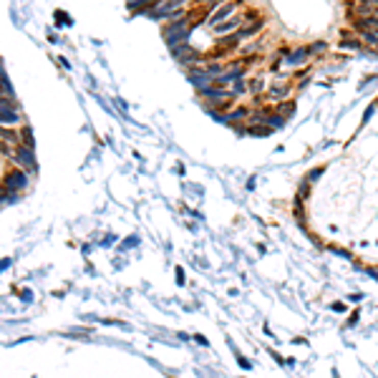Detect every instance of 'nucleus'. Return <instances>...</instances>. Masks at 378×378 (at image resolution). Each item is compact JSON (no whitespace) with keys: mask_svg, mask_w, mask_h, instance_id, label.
<instances>
[{"mask_svg":"<svg viewBox=\"0 0 378 378\" xmlns=\"http://www.w3.org/2000/svg\"><path fill=\"white\" fill-rule=\"evenodd\" d=\"M242 3H245V0H227V3H222L219 8H214V13L207 18V28H214V26L230 20L232 15H237L240 8H242Z\"/></svg>","mask_w":378,"mask_h":378,"instance_id":"obj_1","label":"nucleus"},{"mask_svg":"<svg viewBox=\"0 0 378 378\" xmlns=\"http://www.w3.org/2000/svg\"><path fill=\"white\" fill-rule=\"evenodd\" d=\"M13 164L18 169H23V171H28V174H33V171H38V162H36V152L31 149V146H26V144H18L15 146V154H13V159H10Z\"/></svg>","mask_w":378,"mask_h":378,"instance_id":"obj_2","label":"nucleus"},{"mask_svg":"<svg viewBox=\"0 0 378 378\" xmlns=\"http://www.w3.org/2000/svg\"><path fill=\"white\" fill-rule=\"evenodd\" d=\"M10 192H18V189H28V184H31V177H28V171H23V169H8L5 174H3V179H0Z\"/></svg>","mask_w":378,"mask_h":378,"instance_id":"obj_3","label":"nucleus"},{"mask_svg":"<svg viewBox=\"0 0 378 378\" xmlns=\"http://www.w3.org/2000/svg\"><path fill=\"white\" fill-rule=\"evenodd\" d=\"M313 56H310V48L308 45H295L290 48L288 53H285V66H290V68H300V66H305L308 61H310Z\"/></svg>","mask_w":378,"mask_h":378,"instance_id":"obj_4","label":"nucleus"},{"mask_svg":"<svg viewBox=\"0 0 378 378\" xmlns=\"http://www.w3.org/2000/svg\"><path fill=\"white\" fill-rule=\"evenodd\" d=\"M18 134H20V144H26V146H31V149H36V144H33V131H31V126L23 124L18 129Z\"/></svg>","mask_w":378,"mask_h":378,"instance_id":"obj_5","label":"nucleus"},{"mask_svg":"<svg viewBox=\"0 0 378 378\" xmlns=\"http://www.w3.org/2000/svg\"><path fill=\"white\" fill-rule=\"evenodd\" d=\"M308 48H310V56H323L328 45H325V41H315V43H310Z\"/></svg>","mask_w":378,"mask_h":378,"instance_id":"obj_6","label":"nucleus"},{"mask_svg":"<svg viewBox=\"0 0 378 378\" xmlns=\"http://www.w3.org/2000/svg\"><path fill=\"white\" fill-rule=\"evenodd\" d=\"M320 174H323V169H313V171L308 174V179H305V182H315V179H318Z\"/></svg>","mask_w":378,"mask_h":378,"instance_id":"obj_7","label":"nucleus"},{"mask_svg":"<svg viewBox=\"0 0 378 378\" xmlns=\"http://www.w3.org/2000/svg\"><path fill=\"white\" fill-rule=\"evenodd\" d=\"M237 361H240V366H242V368H250V361H247V358H242V356H237Z\"/></svg>","mask_w":378,"mask_h":378,"instance_id":"obj_8","label":"nucleus"},{"mask_svg":"<svg viewBox=\"0 0 378 378\" xmlns=\"http://www.w3.org/2000/svg\"><path fill=\"white\" fill-rule=\"evenodd\" d=\"M333 310H336V313H345V305H343V303H336Z\"/></svg>","mask_w":378,"mask_h":378,"instance_id":"obj_9","label":"nucleus"},{"mask_svg":"<svg viewBox=\"0 0 378 378\" xmlns=\"http://www.w3.org/2000/svg\"><path fill=\"white\" fill-rule=\"evenodd\" d=\"M3 73H5V71H3V61H0V76H3Z\"/></svg>","mask_w":378,"mask_h":378,"instance_id":"obj_10","label":"nucleus"}]
</instances>
